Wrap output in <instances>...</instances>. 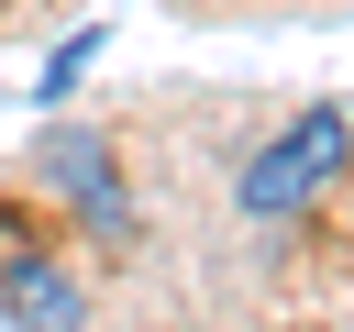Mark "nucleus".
<instances>
[{"label": "nucleus", "mask_w": 354, "mask_h": 332, "mask_svg": "<svg viewBox=\"0 0 354 332\" xmlns=\"http://www.w3.org/2000/svg\"><path fill=\"white\" fill-rule=\"evenodd\" d=\"M332 166H343V111H299V122H288V133L243 166V188H232V199H243L254 221H277V210H299Z\"/></svg>", "instance_id": "f257e3e1"}, {"label": "nucleus", "mask_w": 354, "mask_h": 332, "mask_svg": "<svg viewBox=\"0 0 354 332\" xmlns=\"http://www.w3.org/2000/svg\"><path fill=\"white\" fill-rule=\"evenodd\" d=\"M11 310H22V332H66L77 321V288L55 266H11Z\"/></svg>", "instance_id": "f03ea898"}, {"label": "nucleus", "mask_w": 354, "mask_h": 332, "mask_svg": "<svg viewBox=\"0 0 354 332\" xmlns=\"http://www.w3.org/2000/svg\"><path fill=\"white\" fill-rule=\"evenodd\" d=\"M55 177H66L100 221H122V188H111V166H100V144H55Z\"/></svg>", "instance_id": "7ed1b4c3"}]
</instances>
